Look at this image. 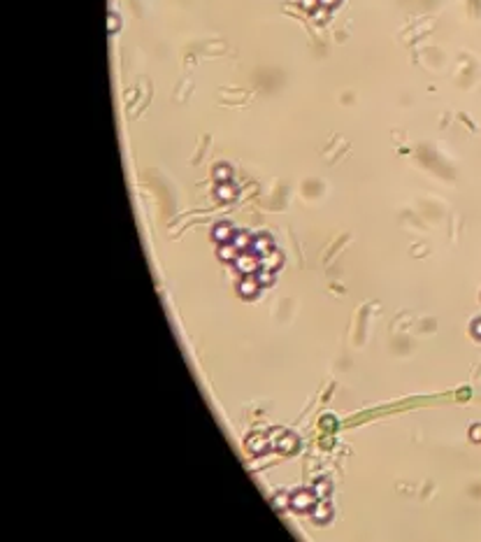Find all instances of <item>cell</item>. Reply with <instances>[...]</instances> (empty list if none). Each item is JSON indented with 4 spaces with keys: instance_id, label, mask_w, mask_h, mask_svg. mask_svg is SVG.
I'll return each instance as SVG.
<instances>
[{
    "instance_id": "13",
    "label": "cell",
    "mask_w": 481,
    "mask_h": 542,
    "mask_svg": "<svg viewBox=\"0 0 481 542\" xmlns=\"http://www.w3.org/2000/svg\"><path fill=\"white\" fill-rule=\"evenodd\" d=\"M214 177H217L219 182H228L230 179V170L226 168V165H219L217 172H214Z\"/></svg>"
},
{
    "instance_id": "17",
    "label": "cell",
    "mask_w": 481,
    "mask_h": 542,
    "mask_svg": "<svg viewBox=\"0 0 481 542\" xmlns=\"http://www.w3.org/2000/svg\"><path fill=\"white\" fill-rule=\"evenodd\" d=\"M472 331H474V335H479V337H481V321H476V324L472 326Z\"/></svg>"
},
{
    "instance_id": "9",
    "label": "cell",
    "mask_w": 481,
    "mask_h": 542,
    "mask_svg": "<svg viewBox=\"0 0 481 542\" xmlns=\"http://www.w3.org/2000/svg\"><path fill=\"white\" fill-rule=\"evenodd\" d=\"M235 245V247L240 249V252H244L247 247H251V237H249L247 233H235L233 235V240H230Z\"/></svg>"
},
{
    "instance_id": "8",
    "label": "cell",
    "mask_w": 481,
    "mask_h": 542,
    "mask_svg": "<svg viewBox=\"0 0 481 542\" xmlns=\"http://www.w3.org/2000/svg\"><path fill=\"white\" fill-rule=\"evenodd\" d=\"M240 249L235 247L233 242H226V245H221V247H219V256H221L223 261H235L237 259V256H240Z\"/></svg>"
},
{
    "instance_id": "7",
    "label": "cell",
    "mask_w": 481,
    "mask_h": 542,
    "mask_svg": "<svg viewBox=\"0 0 481 542\" xmlns=\"http://www.w3.org/2000/svg\"><path fill=\"white\" fill-rule=\"evenodd\" d=\"M295 447H298V438L291 433H284L282 440L277 442V449H282V452H295Z\"/></svg>"
},
{
    "instance_id": "6",
    "label": "cell",
    "mask_w": 481,
    "mask_h": 542,
    "mask_svg": "<svg viewBox=\"0 0 481 542\" xmlns=\"http://www.w3.org/2000/svg\"><path fill=\"white\" fill-rule=\"evenodd\" d=\"M214 240L217 242H221V245H226V242H230L233 240V235H235V230L230 228V223H219L217 228H214Z\"/></svg>"
},
{
    "instance_id": "11",
    "label": "cell",
    "mask_w": 481,
    "mask_h": 542,
    "mask_svg": "<svg viewBox=\"0 0 481 542\" xmlns=\"http://www.w3.org/2000/svg\"><path fill=\"white\" fill-rule=\"evenodd\" d=\"M272 503H274L277 510H286V507L291 505V496L289 494H277L274 498H272Z\"/></svg>"
},
{
    "instance_id": "16",
    "label": "cell",
    "mask_w": 481,
    "mask_h": 542,
    "mask_svg": "<svg viewBox=\"0 0 481 542\" xmlns=\"http://www.w3.org/2000/svg\"><path fill=\"white\" fill-rule=\"evenodd\" d=\"M469 438L474 440V442H481V424H474V426L469 428Z\"/></svg>"
},
{
    "instance_id": "15",
    "label": "cell",
    "mask_w": 481,
    "mask_h": 542,
    "mask_svg": "<svg viewBox=\"0 0 481 542\" xmlns=\"http://www.w3.org/2000/svg\"><path fill=\"white\" fill-rule=\"evenodd\" d=\"M249 447H251V452H263V447H265L263 438H251L249 440Z\"/></svg>"
},
{
    "instance_id": "2",
    "label": "cell",
    "mask_w": 481,
    "mask_h": 542,
    "mask_svg": "<svg viewBox=\"0 0 481 542\" xmlns=\"http://www.w3.org/2000/svg\"><path fill=\"white\" fill-rule=\"evenodd\" d=\"M314 498H316L314 491H305V489H302V491H295V494L291 496V505H293L295 510H309V507L314 505Z\"/></svg>"
},
{
    "instance_id": "12",
    "label": "cell",
    "mask_w": 481,
    "mask_h": 542,
    "mask_svg": "<svg viewBox=\"0 0 481 542\" xmlns=\"http://www.w3.org/2000/svg\"><path fill=\"white\" fill-rule=\"evenodd\" d=\"M235 196V189L230 187V184H221V187H219V198L221 200H230Z\"/></svg>"
},
{
    "instance_id": "4",
    "label": "cell",
    "mask_w": 481,
    "mask_h": 542,
    "mask_svg": "<svg viewBox=\"0 0 481 542\" xmlns=\"http://www.w3.org/2000/svg\"><path fill=\"white\" fill-rule=\"evenodd\" d=\"M251 252L258 254V256H265V254L272 252V240L267 235H256L251 240Z\"/></svg>"
},
{
    "instance_id": "1",
    "label": "cell",
    "mask_w": 481,
    "mask_h": 542,
    "mask_svg": "<svg viewBox=\"0 0 481 542\" xmlns=\"http://www.w3.org/2000/svg\"><path fill=\"white\" fill-rule=\"evenodd\" d=\"M235 268L240 272H244V275H253V272H258L260 270V256L258 254H242V256H237L235 259Z\"/></svg>"
},
{
    "instance_id": "5",
    "label": "cell",
    "mask_w": 481,
    "mask_h": 542,
    "mask_svg": "<svg viewBox=\"0 0 481 542\" xmlns=\"http://www.w3.org/2000/svg\"><path fill=\"white\" fill-rule=\"evenodd\" d=\"M240 295H244V298H251V295H256V291H258V279L256 277H251V275H247V277L242 279L240 282Z\"/></svg>"
},
{
    "instance_id": "10",
    "label": "cell",
    "mask_w": 481,
    "mask_h": 542,
    "mask_svg": "<svg viewBox=\"0 0 481 542\" xmlns=\"http://www.w3.org/2000/svg\"><path fill=\"white\" fill-rule=\"evenodd\" d=\"M328 494H330V482L328 479H319V482L314 484V496L316 498H325Z\"/></svg>"
},
{
    "instance_id": "14",
    "label": "cell",
    "mask_w": 481,
    "mask_h": 542,
    "mask_svg": "<svg viewBox=\"0 0 481 542\" xmlns=\"http://www.w3.org/2000/svg\"><path fill=\"white\" fill-rule=\"evenodd\" d=\"M256 279H258V284H263V286H265V284L272 282V272L270 270H258V272H256Z\"/></svg>"
},
{
    "instance_id": "3",
    "label": "cell",
    "mask_w": 481,
    "mask_h": 542,
    "mask_svg": "<svg viewBox=\"0 0 481 542\" xmlns=\"http://www.w3.org/2000/svg\"><path fill=\"white\" fill-rule=\"evenodd\" d=\"M312 517H314V521H319V524H325V521H330V517H332V507L325 503V500H321V503H314L312 505Z\"/></svg>"
}]
</instances>
